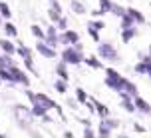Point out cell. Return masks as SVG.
Instances as JSON below:
<instances>
[{"instance_id":"6da1fadb","label":"cell","mask_w":151,"mask_h":138,"mask_svg":"<svg viewBox=\"0 0 151 138\" xmlns=\"http://www.w3.org/2000/svg\"><path fill=\"white\" fill-rule=\"evenodd\" d=\"M99 52L104 54V56H109V58H115V52H113V48L111 46H107V44H104L101 48H99Z\"/></svg>"},{"instance_id":"7a4b0ae2","label":"cell","mask_w":151,"mask_h":138,"mask_svg":"<svg viewBox=\"0 0 151 138\" xmlns=\"http://www.w3.org/2000/svg\"><path fill=\"white\" fill-rule=\"evenodd\" d=\"M64 58H66L68 62H80V60H78V54H76V52H72V50H66Z\"/></svg>"},{"instance_id":"3957f363","label":"cell","mask_w":151,"mask_h":138,"mask_svg":"<svg viewBox=\"0 0 151 138\" xmlns=\"http://www.w3.org/2000/svg\"><path fill=\"white\" fill-rule=\"evenodd\" d=\"M38 50H40V52L44 54V56H50V58L54 56V52H52V50H50V48H46V46H42V44H38Z\"/></svg>"},{"instance_id":"277c9868","label":"cell","mask_w":151,"mask_h":138,"mask_svg":"<svg viewBox=\"0 0 151 138\" xmlns=\"http://www.w3.org/2000/svg\"><path fill=\"white\" fill-rule=\"evenodd\" d=\"M0 10H2V14H4V16H10V10H8L6 4H0Z\"/></svg>"},{"instance_id":"5b68a950","label":"cell","mask_w":151,"mask_h":138,"mask_svg":"<svg viewBox=\"0 0 151 138\" xmlns=\"http://www.w3.org/2000/svg\"><path fill=\"white\" fill-rule=\"evenodd\" d=\"M0 44H2V48H4V50H8V52H12V50H14V48H12V46L8 44L6 40H4V42H0Z\"/></svg>"},{"instance_id":"8992f818","label":"cell","mask_w":151,"mask_h":138,"mask_svg":"<svg viewBox=\"0 0 151 138\" xmlns=\"http://www.w3.org/2000/svg\"><path fill=\"white\" fill-rule=\"evenodd\" d=\"M137 104H139V106H141V110H145V112H147V110H149V106H147V104H145L143 100H139V98H137Z\"/></svg>"},{"instance_id":"52a82bcc","label":"cell","mask_w":151,"mask_h":138,"mask_svg":"<svg viewBox=\"0 0 151 138\" xmlns=\"http://www.w3.org/2000/svg\"><path fill=\"white\" fill-rule=\"evenodd\" d=\"M14 76L18 78V80H22V82H26V78L22 76V72H20V70H14Z\"/></svg>"},{"instance_id":"ba28073f","label":"cell","mask_w":151,"mask_h":138,"mask_svg":"<svg viewBox=\"0 0 151 138\" xmlns=\"http://www.w3.org/2000/svg\"><path fill=\"white\" fill-rule=\"evenodd\" d=\"M6 32L8 34H16V28L12 26V24H6Z\"/></svg>"},{"instance_id":"9c48e42d","label":"cell","mask_w":151,"mask_h":138,"mask_svg":"<svg viewBox=\"0 0 151 138\" xmlns=\"http://www.w3.org/2000/svg\"><path fill=\"white\" fill-rule=\"evenodd\" d=\"M78 96H80V100H86V94H83L82 90H78Z\"/></svg>"},{"instance_id":"30bf717a","label":"cell","mask_w":151,"mask_h":138,"mask_svg":"<svg viewBox=\"0 0 151 138\" xmlns=\"http://www.w3.org/2000/svg\"><path fill=\"white\" fill-rule=\"evenodd\" d=\"M86 138H93V136H91V132H90V130H86Z\"/></svg>"}]
</instances>
